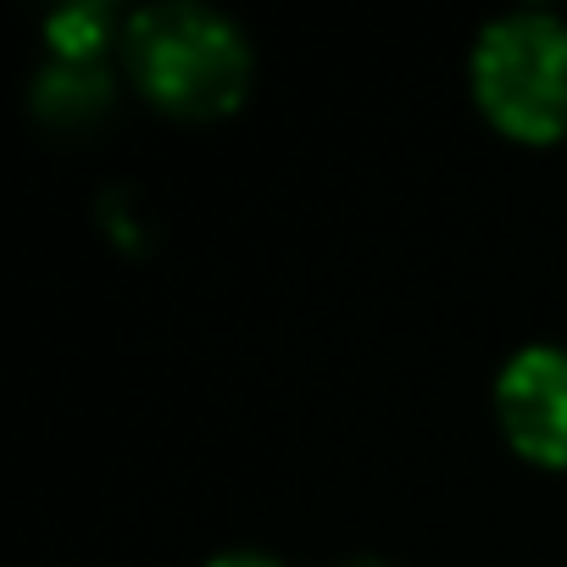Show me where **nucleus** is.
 I'll use <instances>...</instances> for the list:
<instances>
[{
    "label": "nucleus",
    "mask_w": 567,
    "mask_h": 567,
    "mask_svg": "<svg viewBox=\"0 0 567 567\" xmlns=\"http://www.w3.org/2000/svg\"><path fill=\"white\" fill-rule=\"evenodd\" d=\"M140 95L173 117H223L250 90V40L206 0H151L123 23Z\"/></svg>",
    "instance_id": "1"
},
{
    "label": "nucleus",
    "mask_w": 567,
    "mask_h": 567,
    "mask_svg": "<svg viewBox=\"0 0 567 567\" xmlns=\"http://www.w3.org/2000/svg\"><path fill=\"white\" fill-rule=\"evenodd\" d=\"M478 112L528 145L567 134V18L545 7H512L489 18L467 56Z\"/></svg>",
    "instance_id": "2"
},
{
    "label": "nucleus",
    "mask_w": 567,
    "mask_h": 567,
    "mask_svg": "<svg viewBox=\"0 0 567 567\" xmlns=\"http://www.w3.org/2000/svg\"><path fill=\"white\" fill-rule=\"evenodd\" d=\"M495 423L539 467H567V346H517L495 373Z\"/></svg>",
    "instance_id": "3"
},
{
    "label": "nucleus",
    "mask_w": 567,
    "mask_h": 567,
    "mask_svg": "<svg viewBox=\"0 0 567 567\" xmlns=\"http://www.w3.org/2000/svg\"><path fill=\"white\" fill-rule=\"evenodd\" d=\"M34 106L45 123H90L112 106V79L101 62L79 56H51L45 73L34 79Z\"/></svg>",
    "instance_id": "4"
},
{
    "label": "nucleus",
    "mask_w": 567,
    "mask_h": 567,
    "mask_svg": "<svg viewBox=\"0 0 567 567\" xmlns=\"http://www.w3.org/2000/svg\"><path fill=\"white\" fill-rule=\"evenodd\" d=\"M112 34L123 40V23L112 7H62L45 18V40H51V56H79V62H101V51L112 45Z\"/></svg>",
    "instance_id": "5"
},
{
    "label": "nucleus",
    "mask_w": 567,
    "mask_h": 567,
    "mask_svg": "<svg viewBox=\"0 0 567 567\" xmlns=\"http://www.w3.org/2000/svg\"><path fill=\"white\" fill-rule=\"evenodd\" d=\"M206 567H284V561L267 556V550H223V556H212Z\"/></svg>",
    "instance_id": "6"
},
{
    "label": "nucleus",
    "mask_w": 567,
    "mask_h": 567,
    "mask_svg": "<svg viewBox=\"0 0 567 567\" xmlns=\"http://www.w3.org/2000/svg\"><path fill=\"white\" fill-rule=\"evenodd\" d=\"M334 567H390L384 556H346V561H334Z\"/></svg>",
    "instance_id": "7"
}]
</instances>
